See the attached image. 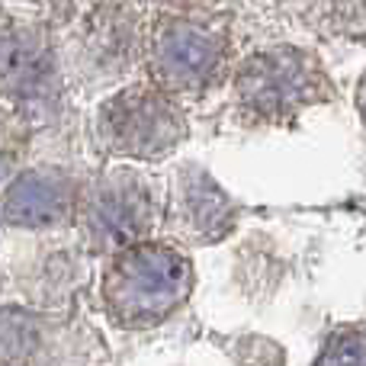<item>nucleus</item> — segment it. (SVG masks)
I'll use <instances>...</instances> for the list:
<instances>
[{
  "mask_svg": "<svg viewBox=\"0 0 366 366\" xmlns=\"http://www.w3.org/2000/svg\"><path fill=\"white\" fill-rule=\"evenodd\" d=\"M58 90L55 45L42 26H0V97L42 103Z\"/></svg>",
  "mask_w": 366,
  "mask_h": 366,
  "instance_id": "nucleus-8",
  "label": "nucleus"
},
{
  "mask_svg": "<svg viewBox=\"0 0 366 366\" xmlns=\"http://www.w3.org/2000/svg\"><path fill=\"white\" fill-rule=\"evenodd\" d=\"M312 366H366V328L344 325V328L331 331Z\"/></svg>",
  "mask_w": 366,
  "mask_h": 366,
  "instance_id": "nucleus-10",
  "label": "nucleus"
},
{
  "mask_svg": "<svg viewBox=\"0 0 366 366\" xmlns=\"http://www.w3.org/2000/svg\"><path fill=\"white\" fill-rule=\"evenodd\" d=\"M164 219L174 232V244L206 247L234 232L238 202L199 164H180L167 189Z\"/></svg>",
  "mask_w": 366,
  "mask_h": 366,
  "instance_id": "nucleus-6",
  "label": "nucleus"
},
{
  "mask_svg": "<svg viewBox=\"0 0 366 366\" xmlns=\"http://www.w3.org/2000/svg\"><path fill=\"white\" fill-rule=\"evenodd\" d=\"M234 103L251 122H290L302 109L331 100L328 81L318 55L299 45H267L241 58L232 77Z\"/></svg>",
  "mask_w": 366,
  "mask_h": 366,
  "instance_id": "nucleus-3",
  "label": "nucleus"
},
{
  "mask_svg": "<svg viewBox=\"0 0 366 366\" xmlns=\"http://www.w3.org/2000/svg\"><path fill=\"white\" fill-rule=\"evenodd\" d=\"M167 212L161 183L135 167H109L84 187L77 225L94 254H116L148 241Z\"/></svg>",
  "mask_w": 366,
  "mask_h": 366,
  "instance_id": "nucleus-4",
  "label": "nucleus"
},
{
  "mask_svg": "<svg viewBox=\"0 0 366 366\" xmlns=\"http://www.w3.org/2000/svg\"><path fill=\"white\" fill-rule=\"evenodd\" d=\"M357 107H360V113H363V119H366V74H363L360 87H357Z\"/></svg>",
  "mask_w": 366,
  "mask_h": 366,
  "instance_id": "nucleus-13",
  "label": "nucleus"
},
{
  "mask_svg": "<svg viewBox=\"0 0 366 366\" xmlns=\"http://www.w3.org/2000/svg\"><path fill=\"white\" fill-rule=\"evenodd\" d=\"M196 286L193 260L174 241H139L109 254L100 299L109 322L126 331L164 325L189 302Z\"/></svg>",
  "mask_w": 366,
  "mask_h": 366,
  "instance_id": "nucleus-1",
  "label": "nucleus"
},
{
  "mask_svg": "<svg viewBox=\"0 0 366 366\" xmlns=\"http://www.w3.org/2000/svg\"><path fill=\"white\" fill-rule=\"evenodd\" d=\"M325 23L347 39H366V0H322Z\"/></svg>",
  "mask_w": 366,
  "mask_h": 366,
  "instance_id": "nucleus-11",
  "label": "nucleus"
},
{
  "mask_svg": "<svg viewBox=\"0 0 366 366\" xmlns=\"http://www.w3.org/2000/svg\"><path fill=\"white\" fill-rule=\"evenodd\" d=\"M232 61V26L212 10H164L148 26V81L174 100L219 87Z\"/></svg>",
  "mask_w": 366,
  "mask_h": 366,
  "instance_id": "nucleus-2",
  "label": "nucleus"
},
{
  "mask_svg": "<svg viewBox=\"0 0 366 366\" xmlns=\"http://www.w3.org/2000/svg\"><path fill=\"white\" fill-rule=\"evenodd\" d=\"M174 10H212L219 0H171Z\"/></svg>",
  "mask_w": 366,
  "mask_h": 366,
  "instance_id": "nucleus-12",
  "label": "nucleus"
},
{
  "mask_svg": "<svg viewBox=\"0 0 366 366\" xmlns=\"http://www.w3.org/2000/svg\"><path fill=\"white\" fill-rule=\"evenodd\" d=\"M94 135L109 158L154 164L187 142L189 126L180 103L148 81L107 97L97 109Z\"/></svg>",
  "mask_w": 366,
  "mask_h": 366,
  "instance_id": "nucleus-5",
  "label": "nucleus"
},
{
  "mask_svg": "<svg viewBox=\"0 0 366 366\" xmlns=\"http://www.w3.org/2000/svg\"><path fill=\"white\" fill-rule=\"evenodd\" d=\"M81 183L61 167H29L6 187L0 212L13 228H55L77 219Z\"/></svg>",
  "mask_w": 366,
  "mask_h": 366,
  "instance_id": "nucleus-9",
  "label": "nucleus"
},
{
  "mask_svg": "<svg viewBox=\"0 0 366 366\" xmlns=\"http://www.w3.org/2000/svg\"><path fill=\"white\" fill-rule=\"evenodd\" d=\"M148 32L142 29V16L126 0H100L84 16L77 49L81 68L97 77H116L132 71L139 58H145Z\"/></svg>",
  "mask_w": 366,
  "mask_h": 366,
  "instance_id": "nucleus-7",
  "label": "nucleus"
}]
</instances>
